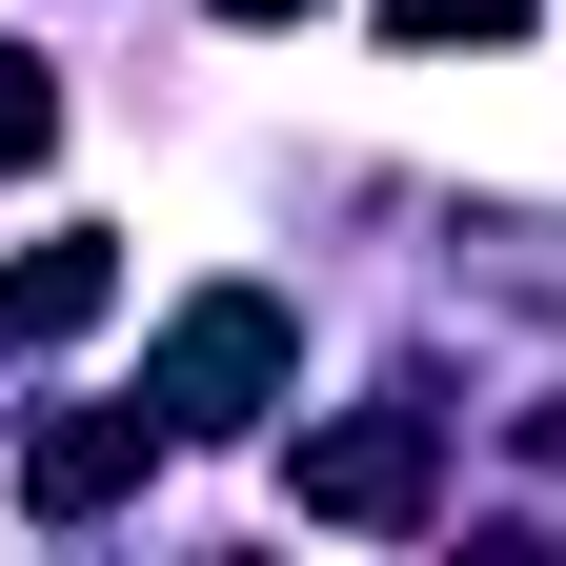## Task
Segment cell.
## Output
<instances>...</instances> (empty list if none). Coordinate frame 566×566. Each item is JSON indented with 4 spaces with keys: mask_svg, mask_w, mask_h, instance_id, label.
<instances>
[{
    "mask_svg": "<svg viewBox=\"0 0 566 566\" xmlns=\"http://www.w3.org/2000/svg\"><path fill=\"white\" fill-rule=\"evenodd\" d=\"M283 485H304V526H424L446 506V424L424 405H344V424H304Z\"/></svg>",
    "mask_w": 566,
    "mask_h": 566,
    "instance_id": "2",
    "label": "cell"
},
{
    "mask_svg": "<svg viewBox=\"0 0 566 566\" xmlns=\"http://www.w3.org/2000/svg\"><path fill=\"white\" fill-rule=\"evenodd\" d=\"M223 21H304V0H223Z\"/></svg>",
    "mask_w": 566,
    "mask_h": 566,
    "instance_id": "7",
    "label": "cell"
},
{
    "mask_svg": "<svg viewBox=\"0 0 566 566\" xmlns=\"http://www.w3.org/2000/svg\"><path fill=\"white\" fill-rule=\"evenodd\" d=\"M102 304H122V243H102V223H61V243L0 263V344H82Z\"/></svg>",
    "mask_w": 566,
    "mask_h": 566,
    "instance_id": "4",
    "label": "cell"
},
{
    "mask_svg": "<svg viewBox=\"0 0 566 566\" xmlns=\"http://www.w3.org/2000/svg\"><path fill=\"white\" fill-rule=\"evenodd\" d=\"M41 142H61V82H41V61H21V41H0V182H21V163H41Z\"/></svg>",
    "mask_w": 566,
    "mask_h": 566,
    "instance_id": "5",
    "label": "cell"
},
{
    "mask_svg": "<svg viewBox=\"0 0 566 566\" xmlns=\"http://www.w3.org/2000/svg\"><path fill=\"white\" fill-rule=\"evenodd\" d=\"M526 0H385V41H506Z\"/></svg>",
    "mask_w": 566,
    "mask_h": 566,
    "instance_id": "6",
    "label": "cell"
},
{
    "mask_svg": "<svg viewBox=\"0 0 566 566\" xmlns=\"http://www.w3.org/2000/svg\"><path fill=\"white\" fill-rule=\"evenodd\" d=\"M283 365H304V344H283L263 283H202V304L163 324V365H142V405H163V424H263V405H283Z\"/></svg>",
    "mask_w": 566,
    "mask_h": 566,
    "instance_id": "1",
    "label": "cell"
},
{
    "mask_svg": "<svg viewBox=\"0 0 566 566\" xmlns=\"http://www.w3.org/2000/svg\"><path fill=\"white\" fill-rule=\"evenodd\" d=\"M142 446H163V405H61V424H21V506L41 526H102L122 485H142Z\"/></svg>",
    "mask_w": 566,
    "mask_h": 566,
    "instance_id": "3",
    "label": "cell"
}]
</instances>
